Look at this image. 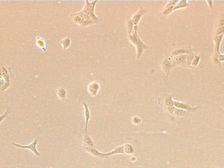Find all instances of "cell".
Instances as JSON below:
<instances>
[{"mask_svg":"<svg viewBox=\"0 0 224 168\" xmlns=\"http://www.w3.org/2000/svg\"><path fill=\"white\" fill-rule=\"evenodd\" d=\"M98 2V1L89 2L88 0H86L83 9L81 11L75 13V14L78 15L85 20L93 22L94 24L98 23L100 20L96 17L94 12L95 6Z\"/></svg>","mask_w":224,"mask_h":168,"instance_id":"6da1fadb","label":"cell"},{"mask_svg":"<svg viewBox=\"0 0 224 168\" xmlns=\"http://www.w3.org/2000/svg\"><path fill=\"white\" fill-rule=\"evenodd\" d=\"M138 26L134 27L133 29V33L130 35H128V39L132 44H133L136 46V58L138 59L142 57L144 51L149 49V46L145 44L140 38L138 34Z\"/></svg>","mask_w":224,"mask_h":168,"instance_id":"7a4b0ae2","label":"cell"},{"mask_svg":"<svg viewBox=\"0 0 224 168\" xmlns=\"http://www.w3.org/2000/svg\"><path fill=\"white\" fill-rule=\"evenodd\" d=\"M14 78V76L12 72L11 68L5 65L3 63H0V79H3L6 81V85L3 91H6L11 86Z\"/></svg>","mask_w":224,"mask_h":168,"instance_id":"3957f363","label":"cell"},{"mask_svg":"<svg viewBox=\"0 0 224 168\" xmlns=\"http://www.w3.org/2000/svg\"><path fill=\"white\" fill-rule=\"evenodd\" d=\"M83 149L87 151L89 153L93 155L94 156L100 158H108L112 155L115 154H125L124 153V145L120 146L119 147H117L113 151H111L108 153H102L99 152L96 148L94 147H89L86 146H83Z\"/></svg>","mask_w":224,"mask_h":168,"instance_id":"277c9868","label":"cell"},{"mask_svg":"<svg viewBox=\"0 0 224 168\" xmlns=\"http://www.w3.org/2000/svg\"><path fill=\"white\" fill-rule=\"evenodd\" d=\"M148 12H149L148 10L141 7L138 11H137L134 14L132 15V17L130 19L127 20L126 26H127V31H128L129 35H130L132 34L134 27L138 26V24L140 23L142 17Z\"/></svg>","mask_w":224,"mask_h":168,"instance_id":"5b68a950","label":"cell"},{"mask_svg":"<svg viewBox=\"0 0 224 168\" xmlns=\"http://www.w3.org/2000/svg\"><path fill=\"white\" fill-rule=\"evenodd\" d=\"M161 68L163 73L166 74V78L167 79L172 69L174 68V66L172 63V57L170 56H167L166 57L162 59L161 63Z\"/></svg>","mask_w":224,"mask_h":168,"instance_id":"8992f818","label":"cell"},{"mask_svg":"<svg viewBox=\"0 0 224 168\" xmlns=\"http://www.w3.org/2000/svg\"><path fill=\"white\" fill-rule=\"evenodd\" d=\"M38 143V139H35L34 141L32 142L31 144L29 145H26V146H23L21 145H18L17 143H15V142H13V145L15 147H17V148H20V149H28L31 150L33 153L37 156H40L41 154L39 152H38V150H37V145Z\"/></svg>","mask_w":224,"mask_h":168,"instance_id":"52a82bcc","label":"cell"},{"mask_svg":"<svg viewBox=\"0 0 224 168\" xmlns=\"http://www.w3.org/2000/svg\"><path fill=\"white\" fill-rule=\"evenodd\" d=\"M70 18L73 23H74L75 24H77L79 27H86L90 26V25L94 24L93 22L87 21V20H84L81 17L78 16V15L75 14V13H73L71 14Z\"/></svg>","mask_w":224,"mask_h":168,"instance_id":"ba28073f","label":"cell"},{"mask_svg":"<svg viewBox=\"0 0 224 168\" xmlns=\"http://www.w3.org/2000/svg\"><path fill=\"white\" fill-rule=\"evenodd\" d=\"M174 106L176 109L185 110L189 113H195L198 109L199 106H196V107H192L190 105L186 104L185 103H182V102L174 100Z\"/></svg>","mask_w":224,"mask_h":168,"instance_id":"9c48e42d","label":"cell"},{"mask_svg":"<svg viewBox=\"0 0 224 168\" xmlns=\"http://www.w3.org/2000/svg\"><path fill=\"white\" fill-rule=\"evenodd\" d=\"M222 34H224V15L219 17L214 28V36Z\"/></svg>","mask_w":224,"mask_h":168,"instance_id":"30bf717a","label":"cell"},{"mask_svg":"<svg viewBox=\"0 0 224 168\" xmlns=\"http://www.w3.org/2000/svg\"><path fill=\"white\" fill-rule=\"evenodd\" d=\"M188 55H181L176 56L172 59V63L174 64V67L177 66H180V67H187V57Z\"/></svg>","mask_w":224,"mask_h":168,"instance_id":"8fae6325","label":"cell"},{"mask_svg":"<svg viewBox=\"0 0 224 168\" xmlns=\"http://www.w3.org/2000/svg\"><path fill=\"white\" fill-rule=\"evenodd\" d=\"M100 89V85L97 81H93L89 84L87 90L89 95L92 96H95L98 95Z\"/></svg>","mask_w":224,"mask_h":168,"instance_id":"7c38bea8","label":"cell"},{"mask_svg":"<svg viewBox=\"0 0 224 168\" xmlns=\"http://www.w3.org/2000/svg\"><path fill=\"white\" fill-rule=\"evenodd\" d=\"M179 1H169L166 4V6H165L163 10H162V14L163 16H168L170 14H171L173 12V10H174V8L175 7V6H176V4L178 3Z\"/></svg>","mask_w":224,"mask_h":168,"instance_id":"4fadbf2b","label":"cell"},{"mask_svg":"<svg viewBox=\"0 0 224 168\" xmlns=\"http://www.w3.org/2000/svg\"><path fill=\"white\" fill-rule=\"evenodd\" d=\"M83 105L84 107V116H85V133H87V128H88L89 120H90V118H91V114H90V112L89 110V105L85 103H83Z\"/></svg>","mask_w":224,"mask_h":168,"instance_id":"5bb4252c","label":"cell"},{"mask_svg":"<svg viewBox=\"0 0 224 168\" xmlns=\"http://www.w3.org/2000/svg\"><path fill=\"white\" fill-rule=\"evenodd\" d=\"M224 34L222 35H216L214 38V54H216V55H219L220 54V45H221V43L222 42V39L223 38Z\"/></svg>","mask_w":224,"mask_h":168,"instance_id":"9a60e30c","label":"cell"},{"mask_svg":"<svg viewBox=\"0 0 224 168\" xmlns=\"http://www.w3.org/2000/svg\"><path fill=\"white\" fill-rule=\"evenodd\" d=\"M35 44L39 49H42L43 52H45L47 51L46 49V42L43 38L38 36L35 39Z\"/></svg>","mask_w":224,"mask_h":168,"instance_id":"2e32d148","label":"cell"},{"mask_svg":"<svg viewBox=\"0 0 224 168\" xmlns=\"http://www.w3.org/2000/svg\"><path fill=\"white\" fill-rule=\"evenodd\" d=\"M191 53H192V52L190 51H189V50L182 49V48H178V49H176L174 50H173L172 51H171L170 55L172 57H176V56H178V55H190Z\"/></svg>","mask_w":224,"mask_h":168,"instance_id":"e0dca14e","label":"cell"},{"mask_svg":"<svg viewBox=\"0 0 224 168\" xmlns=\"http://www.w3.org/2000/svg\"><path fill=\"white\" fill-rule=\"evenodd\" d=\"M83 141L84 143L83 146H89V147H94V148H95V145L94 143V142L93 141L92 139L90 138V136L87 133L84 134Z\"/></svg>","mask_w":224,"mask_h":168,"instance_id":"ac0fdd59","label":"cell"},{"mask_svg":"<svg viewBox=\"0 0 224 168\" xmlns=\"http://www.w3.org/2000/svg\"><path fill=\"white\" fill-rule=\"evenodd\" d=\"M58 97L62 101H64L66 99V96H67V91H66V89L64 88H59L57 89V92Z\"/></svg>","mask_w":224,"mask_h":168,"instance_id":"d6986e66","label":"cell"},{"mask_svg":"<svg viewBox=\"0 0 224 168\" xmlns=\"http://www.w3.org/2000/svg\"><path fill=\"white\" fill-rule=\"evenodd\" d=\"M173 95H166L165 96L164 99V104L165 107H171V106H174V100H172Z\"/></svg>","mask_w":224,"mask_h":168,"instance_id":"ffe728a7","label":"cell"},{"mask_svg":"<svg viewBox=\"0 0 224 168\" xmlns=\"http://www.w3.org/2000/svg\"><path fill=\"white\" fill-rule=\"evenodd\" d=\"M60 44L64 50L68 49L71 45V38L70 37H66L60 41Z\"/></svg>","mask_w":224,"mask_h":168,"instance_id":"44dd1931","label":"cell"},{"mask_svg":"<svg viewBox=\"0 0 224 168\" xmlns=\"http://www.w3.org/2000/svg\"><path fill=\"white\" fill-rule=\"evenodd\" d=\"M189 7V3H188L187 1H179L178 3L176 4V6H175V7L174 8V10H173V12L176 10L178 9H185Z\"/></svg>","mask_w":224,"mask_h":168,"instance_id":"7402d4cb","label":"cell"},{"mask_svg":"<svg viewBox=\"0 0 224 168\" xmlns=\"http://www.w3.org/2000/svg\"><path fill=\"white\" fill-rule=\"evenodd\" d=\"M134 152V146L129 143H126L124 145V153L127 155H130L133 154Z\"/></svg>","mask_w":224,"mask_h":168,"instance_id":"603a6c76","label":"cell"},{"mask_svg":"<svg viewBox=\"0 0 224 168\" xmlns=\"http://www.w3.org/2000/svg\"><path fill=\"white\" fill-rule=\"evenodd\" d=\"M201 57L200 55H195L194 57H193L192 63H191V68H196L198 67V64H199L200 61H201Z\"/></svg>","mask_w":224,"mask_h":168,"instance_id":"cb8c5ba5","label":"cell"},{"mask_svg":"<svg viewBox=\"0 0 224 168\" xmlns=\"http://www.w3.org/2000/svg\"><path fill=\"white\" fill-rule=\"evenodd\" d=\"M11 110H10L9 107H7V110L6 111V113H5L3 114L0 116V124H1L2 122L7 118V117H8L10 114H11Z\"/></svg>","mask_w":224,"mask_h":168,"instance_id":"d4e9b609","label":"cell"},{"mask_svg":"<svg viewBox=\"0 0 224 168\" xmlns=\"http://www.w3.org/2000/svg\"><path fill=\"white\" fill-rule=\"evenodd\" d=\"M131 121H132V123L134 125H139L141 123L142 120H141V118H140V117L137 116H134L132 118Z\"/></svg>","mask_w":224,"mask_h":168,"instance_id":"484cf974","label":"cell"},{"mask_svg":"<svg viewBox=\"0 0 224 168\" xmlns=\"http://www.w3.org/2000/svg\"><path fill=\"white\" fill-rule=\"evenodd\" d=\"M206 3L208 5V7L210 9H213L214 8V2L212 1H206Z\"/></svg>","mask_w":224,"mask_h":168,"instance_id":"4316f807","label":"cell"},{"mask_svg":"<svg viewBox=\"0 0 224 168\" xmlns=\"http://www.w3.org/2000/svg\"><path fill=\"white\" fill-rule=\"evenodd\" d=\"M215 55H216V54H215ZM217 56H218V60H220V62L221 63H222V62H223V61H224V54H219V55H216Z\"/></svg>","mask_w":224,"mask_h":168,"instance_id":"83f0119b","label":"cell"},{"mask_svg":"<svg viewBox=\"0 0 224 168\" xmlns=\"http://www.w3.org/2000/svg\"><path fill=\"white\" fill-rule=\"evenodd\" d=\"M136 158L134 157V156H132L131 157V158H130V160L132 162V161H133V162H134V161H136Z\"/></svg>","mask_w":224,"mask_h":168,"instance_id":"f1b7e54d","label":"cell"},{"mask_svg":"<svg viewBox=\"0 0 224 168\" xmlns=\"http://www.w3.org/2000/svg\"><path fill=\"white\" fill-rule=\"evenodd\" d=\"M213 168H218V167H213Z\"/></svg>","mask_w":224,"mask_h":168,"instance_id":"f546056e","label":"cell"},{"mask_svg":"<svg viewBox=\"0 0 224 168\" xmlns=\"http://www.w3.org/2000/svg\"><path fill=\"white\" fill-rule=\"evenodd\" d=\"M223 108L224 109V105H223Z\"/></svg>","mask_w":224,"mask_h":168,"instance_id":"4dcf8cb0","label":"cell"},{"mask_svg":"<svg viewBox=\"0 0 224 168\" xmlns=\"http://www.w3.org/2000/svg\"><path fill=\"white\" fill-rule=\"evenodd\" d=\"M50 168H54V167H50Z\"/></svg>","mask_w":224,"mask_h":168,"instance_id":"1f68e13d","label":"cell"}]
</instances>
